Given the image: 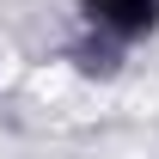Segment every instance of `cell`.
I'll list each match as a JSON object with an SVG mask.
<instances>
[{"instance_id": "1", "label": "cell", "mask_w": 159, "mask_h": 159, "mask_svg": "<svg viewBox=\"0 0 159 159\" xmlns=\"http://www.w3.org/2000/svg\"><path fill=\"white\" fill-rule=\"evenodd\" d=\"M98 19L110 25L116 37H141V31H153V25H159V0H110Z\"/></svg>"}, {"instance_id": "2", "label": "cell", "mask_w": 159, "mask_h": 159, "mask_svg": "<svg viewBox=\"0 0 159 159\" xmlns=\"http://www.w3.org/2000/svg\"><path fill=\"white\" fill-rule=\"evenodd\" d=\"M86 6H92V12H104V6H110V0H86Z\"/></svg>"}]
</instances>
